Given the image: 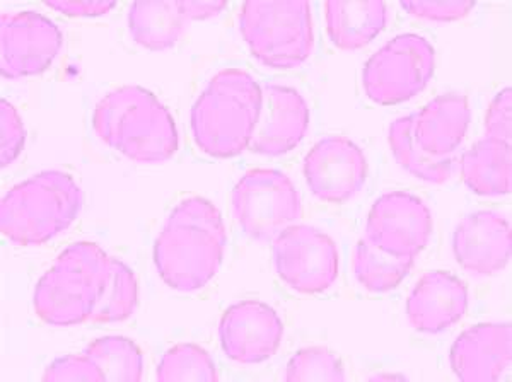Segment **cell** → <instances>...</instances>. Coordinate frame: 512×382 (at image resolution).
<instances>
[{
  "mask_svg": "<svg viewBox=\"0 0 512 382\" xmlns=\"http://www.w3.org/2000/svg\"><path fill=\"white\" fill-rule=\"evenodd\" d=\"M226 243L221 210L204 197L183 198L154 243V265L171 289L195 292L216 277Z\"/></svg>",
  "mask_w": 512,
  "mask_h": 382,
  "instance_id": "1",
  "label": "cell"
},
{
  "mask_svg": "<svg viewBox=\"0 0 512 382\" xmlns=\"http://www.w3.org/2000/svg\"><path fill=\"white\" fill-rule=\"evenodd\" d=\"M470 125V106L465 94L444 93L420 111L400 116L391 123L388 142L396 163L415 178L443 185L453 176L454 152Z\"/></svg>",
  "mask_w": 512,
  "mask_h": 382,
  "instance_id": "2",
  "label": "cell"
},
{
  "mask_svg": "<svg viewBox=\"0 0 512 382\" xmlns=\"http://www.w3.org/2000/svg\"><path fill=\"white\" fill-rule=\"evenodd\" d=\"M93 128L101 142L137 163H163L175 156L180 135L175 118L146 87H117L99 99Z\"/></svg>",
  "mask_w": 512,
  "mask_h": 382,
  "instance_id": "3",
  "label": "cell"
},
{
  "mask_svg": "<svg viewBox=\"0 0 512 382\" xmlns=\"http://www.w3.org/2000/svg\"><path fill=\"white\" fill-rule=\"evenodd\" d=\"M262 110V84L243 69H222L193 103L192 134L207 156L227 159L248 149Z\"/></svg>",
  "mask_w": 512,
  "mask_h": 382,
  "instance_id": "4",
  "label": "cell"
},
{
  "mask_svg": "<svg viewBox=\"0 0 512 382\" xmlns=\"http://www.w3.org/2000/svg\"><path fill=\"white\" fill-rule=\"evenodd\" d=\"M111 258L96 243L70 244L36 284V316L52 326L91 321L110 275Z\"/></svg>",
  "mask_w": 512,
  "mask_h": 382,
  "instance_id": "5",
  "label": "cell"
},
{
  "mask_svg": "<svg viewBox=\"0 0 512 382\" xmlns=\"http://www.w3.org/2000/svg\"><path fill=\"white\" fill-rule=\"evenodd\" d=\"M84 193L64 171H41L7 191L0 207V229L19 246L43 244L69 229L81 212Z\"/></svg>",
  "mask_w": 512,
  "mask_h": 382,
  "instance_id": "6",
  "label": "cell"
},
{
  "mask_svg": "<svg viewBox=\"0 0 512 382\" xmlns=\"http://www.w3.org/2000/svg\"><path fill=\"white\" fill-rule=\"evenodd\" d=\"M239 31L251 55L270 69H294L315 50L313 9L306 0L245 2L239 11Z\"/></svg>",
  "mask_w": 512,
  "mask_h": 382,
  "instance_id": "7",
  "label": "cell"
},
{
  "mask_svg": "<svg viewBox=\"0 0 512 382\" xmlns=\"http://www.w3.org/2000/svg\"><path fill=\"white\" fill-rule=\"evenodd\" d=\"M233 212L246 236L272 243L287 227L294 226L301 212V195L291 178L279 169L246 171L233 190Z\"/></svg>",
  "mask_w": 512,
  "mask_h": 382,
  "instance_id": "8",
  "label": "cell"
},
{
  "mask_svg": "<svg viewBox=\"0 0 512 382\" xmlns=\"http://www.w3.org/2000/svg\"><path fill=\"white\" fill-rule=\"evenodd\" d=\"M436 70V50L417 33H403L367 60L362 84L378 105H396L424 91Z\"/></svg>",
  "mask_w": 512,
  "mask_h": 382,
  "instance_id": "9",
  "label": "cell"
},
{
  "mask_svg": "<svg viewBox=\"0 0 512 382\" xmlns=\"http://www.w3.org/2000/svg\"><path fill=\"white\" fill-rule=\"evenodd\" d=\"M275 272L301 294L330 289L340 273L337 244L326 232L308 224L287 227L274 241Z\"/></svg>",
  "mask_w": 512,
  "mask_h": 382,
  "instance_id": "10",
  "label": "cell"
},
{
  "mask_svg": "<svg viewBox=\"0 0 512 382\" xmlns=\"http://www.w3.org/2000/svg\"><path fill=\"white\" fill-rule=\"evenodd\" d=\"M62 43L59 26L40 12H2L0 74L6 79L38 76L53 64Z\"/></svg>",
  "mask_w": 512,
  "mask_h": 382,
  "instance_id": "11",
  "label": "cell"
},
{
  "mask_svg": "<svg viewBox=\"0 0 512 382\" xmlns=\"http://www.w3.org/2000/svg\"><path fill=\"white\" fill-rule=\"evenodd\" d=\"M431 209L403 190L386 191L369 210L364 236L396 256H417L432 234Z\"/></svg>",
  "mask_w": 512,
  "mask_h": 382,
  "instance_id": "12",
  "label": "cell"
},
{
  "mask_svg": "<svg viewBox=\"0 0 512 382\" xmlns=\"http://www.w3.org/2000/svg\"><path fill=\"white\" fill-rule=\"evenodd\" d=\"M367 171L364 151L342 135L321 139L304 157L306 183L323 202H349L366 185Z\"/></svg>",
  "mask_w": 512,
  "mask_h": 382,
  "instance_id": "13",
  "label": "cell"
},
{
  "mask_svg": "<svg viewBox=\"0 0 512 382\" xmlns=\"http://www.w3.org/2000/svg\"><path fill=\"white\" fill-rule=\"evenodd\" d=\"M219 338L227 359L236 364H262L279 350L284 323L265 302L241 301L222 314Z\"/></svg>",
  "mask_w": 512,
  "mask_h": 382,
  "instance_id": "14",
  "label": "cell"
},
{
  "mask_svg": "<svg viewBox=\"0 0 512 382\" xmlns=\"http://www.w3.org/2000/svg\"><path fill=\"white\" fill-rule=\"evenodd\" d=\"M309 127L306 99L294 87L262 84V110L248 149L262 156H284L303 142Z\"/></svg>",
  "mask_w": 512,
  "mask_h": 382,
  "instance_id": "15",
  "label": "cell"
},
{
  "mask_svg": "<svg viewBox=\"0 0 512 382\" xmlns=\"http://www.w3.org/2000/svg\"><path fill=\"white\" fill-rule=\"evenodd\" d=\"M511 251V222L497 210L472 212L454 229V258L475 277L502 272L511 260Z\"/></svg>",
  "mask_w": 512,
  "mask_h": 382,
  "instance_id": "16",
  "label": "cell"
},
{
  "mask_svg": "<svg viewBox=\"0 0 512 382\" xmlns=\"http://www.w3.org/2000/svg\"><path fill=\"white\" fill-rule=\"evenodd\" d=\"M512 360L511 323H480L454 340L449 364L461 381L492 382L509 371Z\"/></svg>",
  "mask_w": 512,
  "mask_h": 382,
  "instance_id": "17",
  "label": "cell"
},
{
  "mask_svg": "<svg viewBox=\"0 0 512 382\" xmlns=\"http://www.w3.org/2000/svg\"><path fill=\"white\" fill-rule=\"evenodd\" d=\"M405 309L415 331L425 335L443 333L465 318L468 287L451 272L432 270L415 284Z\"/></svg>",
  "mask_w": 512,
  "mask_h": 382,
  "instance_id": "18",
  "label": "cell"
},
{
  "mask_svg": "<svg viewBox=\"0 0 512 382\" xmlns=\"http://www.w3.org/2000/svg\"><path fill=\"white\" fill-rule=\"evenodd\" d=\"M325 12L328 36L340 50L366 47L388 21V9L381 0H330Z\"/></svg>",
  "mask_w": 512,
  "mask_h": 382,
  "instance_id": "19",
  "label": "cell"
},
{
  "mask_svg": "<svg viewBox=\"0 0 512 382\" xmlns=\"http://www.w3.org/2000/svg\"><path fill=\"white\" fill-rule=\"evenodd\" d=\"M190 18L183 0L134 2L128 7V31L140 47L161 52L175 47L185 33Z\"/></svg>",
  "mask_w": 512,
  "mask_h": 382,
  "instance_id": "20",
  "label": "cell"
},
{
  "mask_svg": "<svg viewBox=\"0 0 512 382\" xmlns=\"http://www.w3.org/2000/svg\"><path fill=\"white\" fill-rule=\"evenodd\" d=\"M461 176L466 186L482 197L511 193V144L489 137L478 140L461 157Z\"/></svg>",
  "mask_w": 512,
  "mask_h": 382,
  "instance_id": "21",
  "label": "cell"
},
{
  "mask_svg": "<svg viewBox=\"0 0 512 382\" xmlns=\"http://www.w3.org/2000/svg\"><path fill=\"white\" fill-rule=\"evenodd\" d=\"M415 258L396 256L362 236L354 249V273L357 282L374 294L396 289L407 277Z\"/></svg>",
  "mask_w": 512,
  "mask_h": 382,
  "instance_id": "22",
  "label": "cell"
},
{
  "mask_svg": "<svg viewBox=\"0 0 512 382\" xmlns=\"http://www.w3.org/2000/svg\"><path fill=\"white\" fill-rule=\"evenodd\" d=\"M82 354L98 369L101 381L137 382L142 379L144 360L137 343L125 336H103L89 343Z\"/></svg>",
  "mask_w": 512,
  "mask_h": 382,
  "instance_id": "23",
  "label": "cell"
},
{
  "mask_svg": "<svg viewBox=\"0 0 512 382\" xmlns=\"http://www.w3.org/2000/svg\"><path fill=\"white\" fill-rule=\"evenodd\" d=\"M139 304L137 277L118 258H111L110 275L103 296L91 316L93 323H120L135 313Z\"/></svg>",
  "mask_w": 512,
  "mask_h": 382,
  "instance_id": "24",
  "label": "cell"
},
{
  "mask_svg": "<svg viewBox=\"0 0 512 382\" xmlns=\"http://www.w3.org/2000/svg\"><path fill=\"white\" fill-rule=\"evenodd\" d=\"M158 381H219L212 355L195 343H180L169 348L158 365Z\"/></svg>",
  "mask_w": 512,
  "mask_h": 382,
  "instance_id": "25",
  "label": "cell"
},
{
  "mask_svg": "<svg viewBox=\"0 0 512 382\" xmlns=\"http://www.w3.org/2000/svg\"><path fill=\"white\" fill-rule=\"evenodd\" d=\"M284 379L289 382L345 381L344 364L330 348L306 347L292 355Z\"/></svg>",
  "mask_w": 512,
  "mask_h": 382,
  "instance_id": "26",
  "label": "cell"
},
{
  "mask_svg": "<svg viewBox=\"0 0 512 382\" xmlns=\"http://www.w3.org/2000/svg\"><path fill=\"white\" fill-rule=\"evenodd\" d=\"M26 144V128L18 110L7 99H0V166H11Z\"/></svg>",
  "mask_w": 512,
  "mask_h": 382,
  "instance_id": "27",
  "label": "cell"
},
{
  "mask_svg": "<svg viewBox=\"0 0 512 382\" xmlns=\"http://www.w3.org/2000/svg\"><path fill=\"white\" fill-rule=\"evenodd\" d=\"M400 6L415 18L448 23V21L465 18L477 4L468 0H417V2H402Z\"/></svg>",
  "mask_w": 512,
  "mask_h": 382,
  "instance_id": "28",
  "label": "cell"
},
{
  "mask_svg": "<svg viewBox=\"0 0 512 382\" xmlns=\"http://www.w3.org/2000/svg\"><path fill=\"white\" fill-rule=\"evenodd\" d=\"M43 381H88L99 382L98 369L86 355H65L53 360L41 377Z\"/></svg>",
  "mask_w": 512,
  "mask_h": 382,
  "instance_id": "29",
  "label": "cell"
},
{
  "mask_svg": "<svg viewBox=\"0 0 512 382\" xmlns=\"http://www.w3.org/2000/svg\"><path fill=\"white\" fill-rule=\"evenodd\" d=\"M485 137L502 140L511 144L512 140V89L504 87L495 94L485 116Z\"/></svg>",
  "mask_w": 512,
  "mask_h": 382,
  "instance_id": "30",
  "label": "cell"
},
{
  "mask_svg": "<svg viewBox=\"0 0 512 382\" xmlns=\"http://www.w3.org/2000/svg\"><path fill=\"white\" fill-rule=\"evenodd\" d=\"M45 6L72 18H98L108 14L117 4L113 0H47Z\"/></svg>",
  "mask_w": 512,
  "mask_h": 382,
  "instance_id": "31",
  "label": "cell"
},
{
  "mask_svg": "<svg viewBox=\"0 0 512 382\" xmlns=\"http://www.w3.org/2000/svg\"><path fill=\"white\" fill-rule=\"evenodd\" d=\"M183 7L187 11L190 21H200L217 16L222 9H226V2L222 0H183Z\"/></svg>",
  "mask_w": 512,
  "mask_h": 382,
  "instance_id": "32",
  "label": "cell"
},
{
  "mask_svg": "<svg viewBox=\"0 0 512 382\" xmlns=\"http://www.w3.org/2000/svg\"><path fill=\"white\" fill-rule=\"evenodd\" d=\"M371 379H374V381H383V379H403L402 376H390V374H379V376L371 377Z\"/></svg>",
  "mask_w": 512,
  "mask_h": 382,
  "instance_id": "33",
  "label": "cell"
}]
</instances>
